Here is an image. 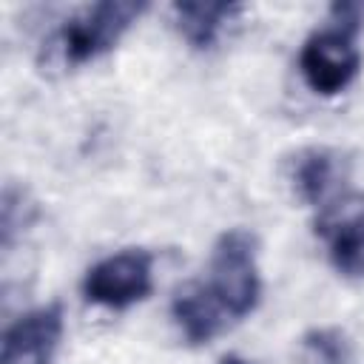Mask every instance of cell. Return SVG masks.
<instances>
[{
	"label": "cell",
	"instance_id": "obj_1",
	"mask_svg": "<svg viewBox=\"0 0 364 364\" xmlns=\"http://www.w3.org/2000/svg\"><path fill=\"white\" fill-rule=\"evenodd\" d=\"M145 3L105 0L68 17L46 43V63L60 68H77L119 43V37L139 20Z\"/></svg>",
	"mask_w": 364,
	"mask_h": 364
},
{
	"label": "cell",
	"instance_id": "obj_2",
	"mask_svg": "<svg viewBox=\"0 0 364 364\" xmlns=\"http://www.w3.org/2000/svg\"><path fill=\"white\" fill-rule=\"evenodd\" d=\"M208 287L222 310L233 318L256 310L262 296V279L256 264V236L247 228H230L216 239L210 253Z\"/></svg>",
	"mask_w": 364,
	"mask_h": 364
},
{
	"label": "cell",
	"instance_id": "obj_3",
	"mask_svg": "<svg viewBox=\"0 0 364 364\" xmlns=\"http://www.w3.org/2000/svg\"><path fill=\"white\" fill-rule=\"evenodd\" d=\"M361 68V51L355 46V34L330 26L321 31H313L299 54V71L313 94L333 97L344 91Z\"/></svg>",
	"mask_w": 364,
	"mask_h": 364
},
{
	"label": "cell",
	"instance_id": "obj_4",
	"mask_svg": "<svg viewBox=\"0 0 364 364\" xmlns=\"http://www.w3.org/2000/svg\"><path fill=\"white\" fill-rule=\"evenodd\" d=\"M154 287V259L148 250L128 247L111 253L88 267L82 279V296L91 304L122 310L142 301Z\"/></svg>",
	"mask_w": 364,
	"mask_h": 364
},
{
	"label": "cell",
	"instance_id": "obj_5",
	"mask_svg": "<svg viewBox=\"0 0 364 364\" xmlns=\"http://www.w3.org/2000/svg\"><path fill=\"white\" fill-rule=\"evenodd\" d=\"M63 307L43 304L14 318L0 341V364H51L63 338Z\"/></svg>",
	"mask_w": 364,
	"mask_h": 364
},
{
	"label": "cell",
	"instance_id": "obj_6",
	"mask_svg": "<svg viewBox=\"0 0 364 364\" xmlns=\"http://www.w3.org/2000/svg\"><path fill=\"white\" fill-rule=\"evenodd\" d=\"M171 316H173V324L179 327L182 338L188 344L199 347V344H208L222 330V321H225L222 316H228V313L222 310V304L216 301V296L210 293L208 284L191 282L173 293Z\"/></svg>",
	"mask_w": 364,
	"mask_h": 364
},
{
	"label": "cell",
	"instance_id": "obj_7",
	"mask_svg": "<svg viewBox=\"0 0 364 364\" xmlns=\"http://www.w3.org/2000/svg\"><path fill=\"white\" fill-rule=\"evenodd\" d=\"M327 256L344 279H364V210H333L321 219Z\"/></svg>",
	"mask_w": 364,
	"mask_h": 364
},
{
	"label": "cell",
	"instance_id": "obj_8",
	"mask_svg": "<svg viewBox=\"0 0 364 364\" xmlns=\"http://www.w3.org/2000/svg\"><path fill=\"white\" fill-rule=\"evenodd\" d=\"M239 11V6L233 3H210V0H185V3H173L171 14H173V26L179 31V37L191 46V48H210L225 23H230V17Z\"/></svg>",
	"mask_w": 364,
	"mask_h": 364
},
{
	"label": "cell",
	"instance_id": "obj_9",
	"mask_svg": "<svg viewBox=\"0 0 364 364\" xmlns=\"http://www.w3.org/2000/svg\"><path fill=\"white\" fill-rule=\"evenodd\" d=\"M338 176L336 154L327 148H304L290 162V182L304 205H321Z\"/></svg>",
	"mask_w": 364,
	"mask_h": 364
},
{
	"label": "cell",
	"instance_id": "obj_10",
	"mask_svg": "<svg viewBox=\"0 0 364 364\" xmlns=\"http://www.w3.org/2000/svg\"><path fill=\"white\" fill-rule=\"evenodd\" d=\"M301 350H304L307 364H350V358H353L347 336L333 327L310 330L301 338Z\"/></svg>",
	"mask_w": 364,
	"mask_h": 364
},
{
	"label": "cell",
	"instance_id": "obj_11",
	"mask_svg": "<svg viewBox=\"0 0 364 364\" xmlns=\"http://www.w3.org/2000/svg\"><path fill=\"white\" fill-rule=\"evenodd\" d=\"M219 364H250V361H245V358H239V355H225Z\"/></svg>",
	"mask_w": 364,
	"mask_h": 364
}]
</instances>
